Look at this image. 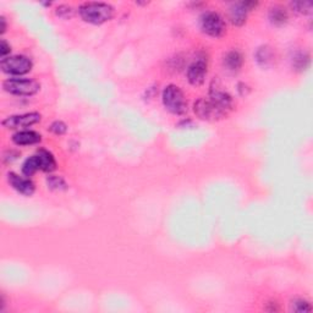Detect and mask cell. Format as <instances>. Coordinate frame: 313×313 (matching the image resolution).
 <instances>
[{
	"instance_id": "obj_8",
	"label": "cell",
	"mask_w": 313,
	"mask_h": 313,
	"mask_svg": "<svg viewBox=\"0 0 313 313\" xmlns=\"http://www.w3.org/2000/svg\"><path fill=\"white\" fill-rule=\"evenodd\" d=\"M258 2L255 1H240V2H235V4L231 5L230 11H229V16H230L231 22L234 23L235 26H242L245 22H246L247 18V13L251 9L257 6Z\"/></svg>"
},
{
	"instance_id": "obj_25",
	"label": "cell",
	"mask_w": 313,
	"mask_h": 313,
	"mask_svg": "<svg viewBox=\"0 0 313 313\" xmlns=\"http://www.w3.org/2000/svg\"><path fill=\"white\" fill-rule=\"evenodd\" d=\"M0 22H1V33H4L6 31V21H5L4 17L0 18Z\"/></svg>"
},
{
	"instance_id": "obj_11",
	"label": "cell",
	"mask_w": 313,
	"mask_h": 313,
	"mask_svg": "<svg viewBox=\"0 0 313 313\" xmlns=\"http://www.w3.org/2000/svg\"><path fill=\"white\" fill-rule=\"evenodd\" d=\"M209 101L212 102L218 109H220L224 114H226L229 109H231L233 107V98H231L230 94H228L226 92H224L219 88H210L209 93Z\"/></svg>"
},
{
	"instance_id": "obj_3",
	"label": "cell",
	"mask_w": 313,
	"mask_h": 313,
	"mask_svg": "<svg viewBox=\"0 0 313 313\" xmlns=\"http://www.w3.org/2000/svg\"><path fill=\"white\" fill-rule=\"evenodd\" d=\"M2 88L15 96H33L40 90V85L29 78H9L2 82Z\"/></svg>"
},
{
	"instance_id": "obj_2",
	"label": "cell",
	"mask_w": 313,
	"mask_h": 313,
	"mask_svg": "<svg viewBox=\"0 0 313 313\" xmlns=\"http://www.w3.org/2000/svg\"><path fill=\"white\" fill-rule=\"evenodd\" d=\"M163 103L170 113L176 115L183 114L187 109V103L182 91L175 85L166 86L163 91Z\"/></svg>"
},
{
	"instance_id": "obj_20",
	"label": "cell",
	"mask_w": 313,
	"mask_h": 313,
	"mask_svg": "<svg viewBox=\"0 0 313 313\" xmlns=\"http://www.w3.org/2000/svg\"><path fill=\"white\" fill-rule=\"evenodd\" d=\"M47 182H48V186H49L50 188H53V190H65V188L67 187L66 182L64 181L61 177L54 176V175L48 177Z\"/></svg>"
},
{
	"instance_id": "obj_1",
	"label": "cell",
	"mask_w": 313,
	"mask_h": 313,
	"mask_svg": "<svg viewBox=\"0 0 313 313\" xmlns=\"http://www.w3.org/2000/svg\"><path fill=\"white\" fill-rule=\"evenodd\" d=\"M78 13L85 22L92 25H102L112 20L114 16V9L105 2H85L78 7Z\"/></svg>"
},
{
	"instance_id": "obj_18",
	"label": "cell",
	"mask_w": 313,
	"mask_h": 313,
	"mask_svg": "<svg viewBox=\"0 0 313 313\" xmlns=\"http://www.w3.org/2000/svg\"><path fill=\"white\" fill-rule=\"evenodd\" d=\"M290 6L293 7L294 11L302 13V15H307V13L312 12L313 4L311 1H294L291 2Z\"/></svg>"
},
{
	"instance_id": "obj_7",
	"label": "cell",
	"mask_w": 313,
	"mask_h": 313,
	"mask_svg": "<svg viewBox=\"0 0 313 313\" xmlns=\"http://www.w3.org/2000/svg\"><path fill=\"white\" fill-rule=\"evenodd\" d=\"M193 110H195L196 115L202 120H215V119L223 118L224 113L220 109H218L214 104L207 99H198L193 105Z\"/></svg>"
},
{
	"instance_id": "obj_21",
	"label": "cell",
	"mask_w": 313,
	"mask_h": 313,
	"mask_svg": "<svg viewBox=\"0 0 313 313\" xmlns=\"http://www.w3.org/2000/svg\"><path fill=\"white\" fill-rule=\"evenodd\" d=\"M56 16H59V17L61 18H69L71 17L72 13H74V10H72L71 6H67V5H60V6H58V9H56Z\"/></svg>"
},
{
	"instance_id": "obj_23",
	"label": "cell",
	"mask_w": 313,
	"mask_h": 313,
	"mask_svg": "<svg viewBox=\"0 0 313 313\" xmlns=\"http://www.w3.org/2000/svg\"><path fill=\"white\" fill-rule=\"evenodd\" d=\"M307 64H309V56H305L304 54H300V55L295 56V59H294V65L298 69H305Z\"/></svg>"
},
{
	"instance_id": "obj_6",
	"label": "cell",
	"mask_w": 313,
	"mask_h": 313,
	"mask_svg": "<svg viewBox=\"0 0 313 313\" xmlns=\"http://www.w3.org/2000/svg\"><path fill=\"white\" fill-rule=\"evenodd\" d=\"M39 121L40 114H38V113H27V114L12 115V117L6 118L5 120H2L1 124L5 129L15 130V129L28 128V126L39 123Z\"/></svg>"
},
{
	"instance_id": "obj_17",
	"label": "cell",
	"mask_w": 313,
	"mask_h": 313,
	"mask_svg": "<svg viewBox=\"0 0 313 313\" xmlns=\"http://www.w3.org/2000/svg\"><path fill=\"white\" fill-rule=\"evenodd\" d=\"M256 58H257V61L262 66H268L272 63V60H273V52H272L271 48L264 45V47L258 48L257 53H256Z\"/></svg>"
},
{
	"instance_id": "obj_16",
	"label": "cell",
	"mask_w": 313,
	"mask_h": 313,
	"mask_svg": "<svg viewBox=\"0 0 313 313\" xmlns=\"http://www.w3.org/2000/svg\"><path fill=\"white\" fill-rule=\"evenodd\" d=\"M40 159V164H42V170L43 171H53L54 169L56 168V163H55V159L52 156V153H49L48 151H39L37 153Z\"/></svg>"
},
{
	"instance_id": "obj_9",
	"label": "cell",
	"mask_w": 313,
	"mask_h": 313,
	"mask_svg": "<svg viewBox=\"0 0 313 313\" xmlns=\"http://www.w3.org/2000/svg\"><path fill=\"white\" fill-rule=\"evenodd\" d=\"M207 76V63L202 59L193 61L187 70L188 82L192 86H201Z\"/></svg>"
},
{
	"instance_id": "obj_10",
	"label": "cell",
	"mask_w": 313,
	"mask_h": 313,
	"mask_svg": "<svg viewBox=\"0 0 313 313\" xmlns=\"http://www.w3.org/2000/svg\"><path fill=\"white\" fill-rule=\"evenodd\" d=\"M7 181L10 185L15 188L17 192H20L23 196H32L34 192V183L29 179L20 176L15 172H9L7 174Z\"/></svg>"
},
{
	"instance_id": "obj_19",
	"label": "cell",
	"mask_w": 313,
	"mask_h": 313,
	"mask_svg": "<svg viewBox=\"0 0 313 313\" xmlns=\"http://www.w3.org/2000/svg\"><path fill=\"white\" fill-rule=\"evenodd\" d=\"M291 310H293L294 312H299V313H302V312H311L312 311V307L311 305H310V302L305 301V300H295L293 301V304H291Z\"/></svg>"
},
{
	"instance_id": "obj_4",
	"label": "cell",
	"mask_w": 313,
	"mask_h": 313,
	"mask_svg": "<svg viewBox=\"0 0 313 313\" xmlns=\"http://www.w3.org/2000/svg\"><path fill=\"white\" fill-rule=\"evenodd\" d=\"M0 67L5 74L20 76V75H25L31 71L32 61L25 55L6 56L0 61Z\"/></svg>"
},
{
	"instance_id": "obj_14",
	"label": "cell",
	"mask_w": 313,
	"mask_h": 313,
	"mask_svg": "<svg viewBox=\"0 0 313 313\" xmlns=\"http://www.w3.org/2000/svg\"><path fill=\"white\" fill-rule=\"evenodd\" d=\"M37 170H42V164H40L38 155L29 156L28 159H26L22 165V172L25 176H32Z\"/></svg>"
},
{
	"instance_id": "obj_22",
	"label": "cell",
	"mask_w": 313,
	"mask_h": 313,
	"mask_svg": "<svg viewBox=\"0 0 313 313\" xmlns=\"http://www.w3.org/2000/svg\"><path fill=\"white\" fill-rule=\"evenodd\" d=\"M50 131L55 135H64L67 131V126L63 121H55L50 126Z\"/></svg>"
},
{
	"instance_id": "obj_24",
	"label": "cell",
	"mask_w": 313,
	"mask_h": 313,
	"mask_svg": "<svg viewBox=\"0 0 313 313\" xmlns=\"http://www.w3.org/2000/svg\"><path fill=\"white\" fill-rule=\"evenodd\" d=\"M10 50H11V48H10V45L7 44L6 40L1 39V48H0V55H1V59L6 58L7 54L10 53Z\"/></svg>"
},
{
	"instance_id": "obj_12",
	"label": "cell",
	"mask_w": 313,
	"mask_h": 313,
	"mask_svg": "<svg viewBox=\"0 0 313 313\" xmlns=\"http://www.w3.org/2000/svg\"><path fill=\"white\" fill-rule=\"evenodd\" d=\"M42 136L34 131H20L12 136L13 144L17 146H29L40 142Z\"/></svg>"
},
{
	"instance_id": "obj_15",
	"label": "cell",
	"mask_w": 313,
	"mask_h": 313,
	"mask_svg": "<svg viewBox=\"0 0 313 313\" xmlns=\"http://www.w3.org/2000/svg\"><path fill=\"white\" fill-rule=\"evenodd\" d=\"M269 20H271L272 23H274L277 26L284 25L288 21L287 10L282 6L272 7L271 11H269Z\"/></svg>"
},
{
	"instance_id": "obj_5",
	"label": "cell",
	"mask_w": 313,
	"mask_h": 313,
	"mask_svg": "<svg viewBox=\"0 0 313 313\" xmlns=\"http://www.w3.org/2000/svg\"><path fill=\"white\" fill-rule=\"evenodd\" d=\"M201 28L206 34L217 38L225 32V23L217 12L207 11L201 16Z\"/></svg>"
},
{
	"instance_id": "obj_13",
	"label": "cell",
	"mask_w": 313,
	"mask_h": 313,
	"mask_svg": "<svg viewBox=\"0 0 313 313\" xmlns=\"http://www.w3.org/2000/svg\"><path fill=\"white\" fill-rule=\"evenodd\" d=\"M242 55L236 50L229 52L224 58V66L229 70V71H239L240 67L242 66Z\"/></svg>"
}]
</instances>
